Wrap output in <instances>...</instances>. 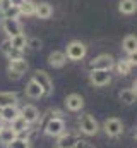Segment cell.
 <instances>
[{
    "label": "cell",
    "mask_w": 137,
    "mask_h": 148,
    "mask_svg": "<svg viewBox=\"0 0 137 148\" xmlns=\"http://www.w3.org/2000/svg\"><path fill=\"white\" fill-rule=\"evenodd\" d=\"M77 126H79V133L86 134V136H94L100 131V124L98 121L91 115V114H84L77 119Z\"/></svg>",
    "instance_id": "obj_1"
},
{
    "label": "cell",
    "mask_w": 137,
    "mask_h": 148,
    "mask_svg": "<svg viewBox=\"0 0 137 148\" xmlns=\"http://www.w3.org/2000/svg\"><path fill=\"white\" fill-rule=\"evenodd\" d=\"M86 53H87V47H86L82 41H79V40L70 41V43L67 45V50H65L67 59L68 60H74V62L82 60V59L86 57Z\"/></svg>",
    "instance_id": "obj_2"
},
{
    "label": "cell",
    "mask_w": 137,
    "mask_h": 148,
    "mask_svg": "<svg viewBox=\"0 0 137 148\" xmlns=\"http://www.w3.org/2000/svg\"><path fill=\"white\" fill-rule=\"evenodd\" d=\"M28 71V60L22 57V59H17V60H9V66H7V74L10 79L17 81L21 79Z\"/></svg>",
    "instance_id": "obj_3"
},
{
    "label": "cell",
    "mask_w": 137,
    "mask_h": 148,
    "mask_svg": "<svg viewBox=\"0 0 137 148\" xmlns=\"http://www.w3.org/2000/svg\"><path fill=\"white\" fill-rule=\"evenodd\" d=\"M45 134L52 138H58L62 133H65V121L62 117H53L45 122Z\"/></svg>",
    "instance_id": "obj_4"
},
{
    "label": "cell",
    "mask_w": 137,
    "mask_h": 148,
    "mask_svg": "<svg viewBox=\"0 0 137 148\" xmlns=\"http://www.w3.org/2000/svg\"><path fill=\"white\" fill-rule=\"evenodd\" d=\"M115 57L113 55H108V53H101L98 57H94L91 62H89V69H103V71H111L115 67Z\"/></svg>",
    "instance_id": "obj_5"
},
{
    "label": "cell",
    "mask_w": 137,
    "mask_h": 148,
    "mask_svg": "<svg viewBox=\"0 0 137 148\" xmlns=\"http://www.w3.org/2000/svg\"><path fill=\"white\" fill-rule=\"evenodd\" d=\"M41 88H43V91H45V97H50L52 93H53V81H52V77H50V74L46 73V71H34L33 77Z\"/></svg>",
    "instance_id": "obj_6"
},
{
    "label": "cell",
    "mask_w": 137,
    "mask_h": 148,
    "mask_svg": "<svg viewBox=\"0 0 137 148\" xmlns=\"http://www.w3.org/2000/svg\"><path fill=\"white\" fill-rule=\"evenodd\" d=\"M2 29L7 35V38H14L21 33H24L22 23L19 19H2Z\"/></svg>",
    "instance_id": "obj_7"
},
{
    "label": "cell",
    "mask_w": 137,
    "mask_h": 148,
    "mask_svg": "<svg viewBox=\"0 0 137 148\" xmlns=\"http://www.w3.org/2000/svg\"><path fill=\"white\" fill-rule=\"evenodd\" d=\"M103 129H104L106 136H110V138H117V136H120V134L123 133V122H122L120 119H117V117H110V119L104 121Z\"/></svg>",
    "instance_id": "obj_8"
},
{
    "label": "cell",
    "mask_w": 137,
    "mask_h": 148,
    "mask_svg": "<svg viewBox=\"0 0 137 148\" xmlns=\"http://www.w3.org/2000/svg\"><path fill=\"white\" fill-rule=\"evenodd\" d=\"M89 81L94 86H106L111 83V74L110 71H103V69H93L89 73Z\"/></svg>",
    "instance_id": "obj_9"
},
{
    "label": "cell",
    "mask_w": 137,
    "mask_h": 148,
    "mask_svg": "<svg viewBox=\"0 0 137 148\" xmlns=\"http://www.w3.org/2000/svg\"><path fill=\"white\" fill-rule=\"evenodd\" d=\"M79 134L72 133V131H65L57 138V148H74L79 143Z\"/></svg>",
    "instance_id": "obj_10"
},
{
    "label": "cell",
    "mask_w": 137,
    "mask_h": 148,
    "mask_svg": "<svg viewBox=\"0 0 137 148\" xmlns=\"http://www.w3.org/2000/svg\"><path fill=\"white\" fill-rule=\"evenodd\" d=\"M0 50H2V53H3L9 60H17V59H22V57H24V52L14 48V47L10 45V40H9V38H5V40L2 41Z\"/></svg>",
    "instance_id": "obj_11"
},
{
    "label": "cell",
    "mask_w": 137,
    "mask_h": 148,
    "mask_svg": "<svg viewBox=\"0 0 137 148\" xmlns=\"http://www.w3.org/2000/svg\"><path fill=\"white\" fill-rule=\"evenodd\" d=\"M19 115H21V109L17 105H3V107H0V119L3 122H9L10 124Z\"/></svg>",
    "instance_id": "obj_12"
},
{
    "label": "cell",
    "mask_w": 137,
    "mask_h": 148,
    "mask_svg": "<svg viewBox=\"0 0 137 148\" xmlns=\"http://www.w3.org/2000/svg\"><path fill=\"white\" fill-rule=\"evenodd\" d=\"M24 93H26V97H28V98H31V100H39V98H43V97H45L43 88H41L34 79H29V83H28V84H26V88H24Z\"/></svg>",
    "instance_id": "obj_13"
},
{
    "label": "cell",
    "mask_w": 137,
    "mask_h": 148,
    "mask_svg": "<svg viewBox=\"0 0 137 148\" xmlns=\"http://www.w3.org/2000/svg\"><path fill=\"white\" fill-rule=\"evenodd\" d=\"M65 107L70 112H79L84 107V98L77 93H70V95L65 97Z\"/></svg>",
    "instance_id": "obj_14"
},
{
    "label": "cell",
    "mask_w": 137,
    "mask_h": 148,
    "mask_svg": "<svg viewBox=\"0 0 137 148\" xmlns=\"http://www.w3.org/2000/svg\"><path fill=\"white\" fill-rule=\"evenodd\" d=\"M39 115H41L39 110H38L34 105H31V103H28V105H24V107L21 109V117H24L28 124L38 122V121H39Z\"/></svg>",
    "instance_id": "obj_15"
},
{
    "label": "cell",
    "mask_w": 137,
    "mask_h": 148,
    "mask_svg": "<svg viewBox=\"0 0 137 148\" xmlns=\"http://www.w3.org/2000/svg\"><path fill=\"white\" fill-rule=\"evenodd\" d=\"M10 127H12V131H14L17 136H22V134H28V131L31 129V124H28L26 119L19 115L17 119H14V121L10 122Z\"/></svg>",
    "instance_id": "obj_16"
},
{
    "label": "cell",
    "mask_w": 137,
    "mask_h": 148,
    "mask_svg": "<svg viewBox=\"0 0 137 148\" xmlns=\"http://www.w3.org/2000/svg\"><path fill=\"white\" fill-rule=\"evenodd\" d=\"M34 16H36L38 19H50V17L53 16V7H52L48 2H38V3H36Z\"/></svg>",
    "instance_id": "obj_17"
},
{
    "label": "cell",
    "mask_w": 137,
    "mask_h": 148,
    "mask_svg": "<svg viewBox=\"0 0 137 148\" xmlns=\"http://www.w3.org/2000/svg\"><path fill=\"white\" fill-rule=\"evenodd\" d=\"M65 62H67V55H65V52H60V50H55V52H52L50 55H48V64L52 66V67H64L65 66Z\"/></svg>",
    "instance_id": "obj_18"
},
{
    "label": "cell",
    "mask_w": 137,
    "mask_h": 148,
    "mask_svg": "<svg viewBox=\"0 0 137 148\" xmlns=\"http://www.w3.org/2000/svg\"><path fill=\"white\" fill-rule=\"evenodd\" d=\"M16 138H17V134L12 131V127H10V126H3V127L0 129V145L9 147Z\"/></svg>",
    "instance_id": "obj_19"
},
{
    "label": "cell",
    "mask_w": 137,
    "mask_h": 148,
    "mask_svg": "<svg viewBox=\"0 0 137 148\" xmlns=\"http://www.w3.org/2000/svg\"><path fill=\"white\" fill-rule=\"evenodd\" d=\"M19 95L16 91H0V107L3 105H17Z\"/></svg>",
    "instance_id": "obj_20"
},
{
    "label": "cell",
    "mask_w": 137,
    "mask_h": 148,
    "mask_svg": "<svg viewBox=\"0 0 137 148\" xmlns=\"http://www.w3.org/2000/svg\"><path fill=\"white\" fill-rule=\"evenodd\" d=\"M118 98H120L122 103L132 105V103H136V100H137V93L132 88H125V90H122V91L118 93Z\"/></svg>",
    "instance_id": "obj_21"
},
{
    "label": "cell",
    "mask_w": 137,
    "mask_h": 148,
    "mask_svg": "<svg viewBox=\"0 0 137 148\" xmlns=\"http://www.w3.org/2000/svg\"><path fill=\"white\" fill-rule=\"evenodd\" d=\"M118 10L125 16H130V14L137 12V0H120Z\"/></svg>",
    "instance_id": "obj_22"
},
{
    "label": "cell",
    "mask_w": 137,
    "mask_h": 148,
    "mask_svg": "<svg viewBox=\"0 0 137 148\" xmlns=\"http://www.w3.org/2000/svg\"><path fill=\"white\" fill-rule=\"evenodd\" d=\"M10 40V45L14 47V48H17V50H26L28 48V36H26V33H21V35H17V36L14 38H9Z\"/></svg>",
    "instance_id": "obj_23"
},
{
    "label": "cell",
    "mask_w": 137,
    "mask_h": 148,
    "mask_svg": "<svg viewBox=\"0 0 137 148\" xmlns=\"http://www.w3.org/2000/svg\"><path fill=\"white\" fill-rule=\"evenodd\" d=\"M19 12L21 16H34V10H36V3L33 0H22L19 5Z\"/></svg>",
    "instance_id": "obj_24"
},
{
    "label": "cell",
    "mask_w": 137,
    "mask_h": 148,
    "mask_svg": "<svg viewBox=\"0 0 137 148\" xmlns=\"http://www.w3.org/2000/svg\"><path fill=\"white\" fill-rule=\"evenodd\" d=\"M122 48H123L127 53H132V52H136V50H137V36H136V35H129V36L123 38Z\"/></svg>",
    "instance_id": "obj_25"
},
{
    "label": "cell",
    "mask_w": 137,
    "mask_h": 148,
    "mask_svg": "<svg viewBox=\"0 0 137 148\" xmlns=\"http://www.w3.org/2000/svg\"><path fill=\"white\" fill-rule=\"evenodd\" d=\"M0 16H2V19H19L21 12H19L17 5H9L7 9L0 10Z\"/></svg>",
    "instance_id": "obj_26"
},
{
    "label": "cell",
    "mask_w": 137,
    "mask_h": 148,
    "mask_svg": "<svg viewBox=\"0 0 137 148\" xmlns=\"http://www.w3.org/2000/svg\"><path fill=\"white\" fill-rule=\"evenodd\" d=\"M115 69H117V73L120 74V76H127V74H130L132 66H130V62L127 59H122V60L115 62Z\"/></svg>",
    "instance_id": "obj_27"
},
{
    "label": "cell",
    "mask_w": 137,
    "mask_h": 148,
    "mask_svg": "<svg viewBox=\"0 0 137 148\" xmlns=\"http://www.w3.org/2000/svg\"><path fill=\"white\" fill-rule=\"evenodd\" d=\"M7 148H31V141L24 136H17Z\"/></svg>",
    "instance_id": "obj_28"
},
{
    "label": "cell",
    "mask_w": 137,
    "mask_h": 148,
    "mask_svg": "<svg viewBox=\"0 0 137 148\" xmlns=\"http://www.w3.org/2000/svg\"><path fill=\"white\" fill-rule=\"evenodd\" d=\"M28 47L33 50H39L41 48V40L39 38H28Z\"/></svg>",
    "instance_id": "obj_29"
},
{
    "label": "cell",
    "mask_w": 137,
    "mask_h": 148,
    "mask_svg": "<svg viewBox=\"0 0 137 148\" xmlns=\"http://www.w3.org/2000/svg\"><path fill=\"white\" fill-rule=\"evenodd\" d=\"M127 60L130 62V66H132V67H134V66H137V50H136V52H132V53H129Z\"/></svg>",
    "instance_id": "obj_30"
},
{
    "label": "cell",
    "mask_w": 137,
    "mask_h": 148,
    "mask_svg": "<svg viewBox=\"0 0 137 148\" xmlns=\"http://www.w3.org/2000/svg\"><path fill=\"white\" fill-rule=\"evenodd\" d=\"M74 148H93V145H91V143H87V141H82V140H79V143H77Z\"/></svg>",
    "instance_id": "obj_31"
},
{
    "label": "cell",
    "mask_w": 137,
    "mask_h": 148,
    "mask_svg": "<svg viewBox=\"0 0 137 148\" xmlns=\"http://www.w3.org/2000/svg\"><path fill=\"white\" fill-rule=\"evenodd\" d=\"M132 90H134V91H136V93H137V79H136V81H134V84H132Z\"/></svg>",
    "instance_id": "obj_32"
},
{
    "label": "cell",
    "mask_w": 137,
    "mask_h": 148,
    "mask_svg": "<svg viewBox=\"0 0 137 148\" xmlns=\"http://www.w3.org/2000/svg\"><path fill=\"white\" fill-rule=\"evenodd\" d=\"M2 127H3V121L0 119V129H2Z\"/></svg>",
    "instance_id": "obj_33"
},
{
    "label": "cell",
    "mask_w": 137,
    "mask_h": 148,
    "mask_svg": "<svg viewBox=\"0 0 137 148\" xmlns=\"http://www.w3.org/2000/svg\"><path fill=\"white\" fill-rule=\"evenodd\" d=\"M134 136H136V140H137V129H136V133H134Z\"/></svg>",
    "instance_id": "obj_34"
}]
</instances>
